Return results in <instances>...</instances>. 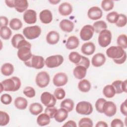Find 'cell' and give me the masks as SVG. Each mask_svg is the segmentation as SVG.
<instances>
[{"label": "cell", "instance_id": "cell-21", "mask_svg": "<svg viewBox=\"0 0 127 127\" xmlns=\"http://www.w3.org/2000/svg\"><path fill=\"white\" fill-rule=\"evenodd\" d=\"M60 27L63 31L67 33H70L73 30L74 23L69 20L64 19H63L60 22Z\"/></svg>", "mask_w": 127, "mask_h": 127}, {"label": "cell", "instance_id": "cell-13", "mask_svg": "<svg viewBox=\"0 0 127 127\" xmlns=\"http://www.w3.org/2000/svg\"><path fill=\"white\" fill-rule=\"evenodd\" d=\"M117 112L116 104L112 101H106L103 107V113L109 117L114 116Z\"/></svg>", "mask_w": 127, "mask_h": 127}, {"label": "cell", "instance_id": "cell-9", "mask_svg": "<svg viewBox=\"0 0 127 127\" xmlns=\"http://www.w3.org/2000/svg\"><path fill=\"white\" fill-rule=\"evenodd\" d=\"M11 44L12 46L19 49L25 46H31V44L25 40L24 36L20 34H16L12 38Z\"/></svg>", "mask_w": 127, "mask_h": 127}, {"label": "cell", "instance_id": "cell-38", "mask_svg": "<svg viewBox=\"0 0 127 127\" xmlns=\"http://www.w3.org/2000/svg\"><path fill=\"white\" fill-rule=\"evenodd\" d=\"M127 22V16L124 14H119L117 20L115 23L116 25L119 27H123L126 25Z\"/></svg>", "mask_w": 127, "mask_h": 127}, {"label": "cell", "instance_id": "cell-33", "mask_svg": "<svg viewBox=\"0 0 127 127\" xmlns=\"http://www.w3.org/2000/svg\"><path fill=\"white\" fill-rule=\"evenodd\" d=\"M74 106L72 100L69 98L65 99L61 103V107L65 109L68 112H70L73 109Z\"/></svg>", "mask_w": 127, "mask_h": 127}, {"label": "cell", "instance_id": "cell-36", "mask_svg": "<svg viewBox=\"0 0 127 127\" xmlns=\"http://www.w3.org/2000/svg\"><path fill=\"white\" fill-rule=\"evenodd\" d=\"M9 26L14 30H18L22 27V23L19 19L14 18L10 21Z\"/></svg>", "mask_w": 127, "mask_h": 127}, {"label": "cell", "instance_id": "cell-39", "mask_svg": "<svg viewBox=\"0 0 127 127\" xmlns=\"http://www.w3.org/2000/svg\"><path fill=\"white\" fill-rule=\"evenodd\" d=\"M10 120L8 114L3 111H0V126H4L7 125Z\"/></svg>", "mask_w": 127, "mask_h": 127}, {"label": "cell", "instance_id": "cell-32", "mask_svg": "<svg viewBox=\"0 0 127 127\" xmlns=\"http://www.w3.org/2000/svg\"><path fill=\"white\" fill-rule=\"evenodd\" d=\"M103 93L104 95L108 98H113L116 94L114 87L112 85L110 84L107 85L104 87L103 90Z\"/></svg>", "mask_w": 127, "mask_h": 127}, {"label": "cell", "instance_id": "cell-23", "mask_svg": "<svg viewBox=\"0 0 127 127\" xmlns=\"http://www.w3.org/2000/svg\"><path fill=\"white\" fill-rule=\"evenodd\" d=\"M86 72L87 68L81 65H76L73 71L74 76L78 79L84 78L86 76Z\"/></svg>", "mask_w": 127, "mask_h": 127}, {"label": "cell", "instance_id": "cell-50", "mask_svg": "<svg viewBox=\"0 0 127 127\" xmlns=\"http://www.w3.org/2000/svg\"><path fill=\"white\" fill-rule=\"evenodd\" d=\"M76 65H81L87 69L90 66V61L87 57L81 56V60Z\"/></svg>", "mask_w": 127, "mask_h": 127}, {"label": "cell", "instance_id": "cell-52", "mask_svg": "<svg viewBox=\"0 0 127 127\" xmlns=\"http://www.w3.org/2000/svg\"><path fill=\"white\" fill-rule=\"evenodd\" d=\"M126 102L127 100H126L124 102H123L120 107V111L122 114L126 116L127 115V106H126Z\"/></svg>", "mask_w": 127, "mask_h": 127}, {"label": "cell", "instance_id": "cell-7", "mask_svg": "<svg viewBox=\"0 0 127 127\" xmlns=\"http://www.w3.org/2000/svg\"><path fill=\"white\" fill-rule=\"evenodd\" d=\"M64 62L62 55H56L48 57L45 60L46 65L49 68H55L61 65Z\"/></svg>", "mask_w": 127, "mask_h": 127}, {"label": "cell", "instance_id": "cell-4", "mask_svg": "<svg viewBox=\"0 0 127 127\" xmlns=\"http://www.w3.org/2000/svg\"><path fill=\"white\" fill-rule=\"evenodd\" d=\"M127 54L124 49L120 46H111L106 50V55L113 60H118Z\"/></svg>", "mask_w": 127, "mask_h": 127}, {"label": "cell", "instance_id": "cell-43", "mask_svg": "<svg viewBox=\"0 0 127 127\" xmlns=\"http://www.w3.org/2000/svg\"><path fill=\"white\" fill-rule=\"evenodd\" d=\"M54 95L57 99L62 100L64 98L65 96V92L64 89L59 87L55 89L54 92Z\"/></svg>", "mask_w": 127, "mask_h": 127}, {"label": "cell", "instance_id": "cell-47", "mask_svg": "<svg viewBox=\"0 0 127 127\" xmlns=\"http://www.w3.org/2000/svg\"><path fill=\"white\" fill-rule=\"evenodd\" d=\"M106 101V100L104 98H99L98 99L95 104V108L99 113H103V107L104 104Z\"/></svg>", "mask_w": 127, "mask_h": 127}, {"label": "cell", "instance_id": "cell-10", "mask_svg": "<svg viewBox=\"0 0 127 127\" xmlns=\"http://www.w3.org/2000/svg\"><path fill=\"white\" fill-rule=\"evenodd\" d=\"M40 99L42 103L47 107L54 106L57 102V99L55 96L48 92L42 93Z\"/></svg>", "mask_w": 127, "mask_h": 127}, {"label": "cell", "instance_id": "cell-37", "mask_svg": "<svg viewBox=\"0 0 127 127\" xmlns=\"http://www.w3.org/2000/svg\"><path fill=\"white\" fill-rule=\"evenodd\" d=\"M127 36L125 34L120 35L117 40V43L118 46L122 47L123 49H127Z\"/></svg>", "mask_w": 127, "mask_h": 127}, {"label": "cell", "instance_id": "cell-14", "mask_svg": "<svg viewBox=\"0 0 127 127\" xmlns=\"http://www.w3.org/2000/svg\"><path fill=\"white\" fill-rule=\"evenodd\" d=\"M67 76L64 72L57 73L54 75L53 79L54 84L57 87H61L65 85L67 83Z\"/></svg>", "mask_w": 127, "mask_h": 127}, {"label": "cell", "instance_id": "cell-22", "mask_svg": "<svg viewBox=\"0 0 127 127\" xmlns=\"http://www.w3.org/2000/svg\"><path fill=\"white\" fill-rule=\"evenodd\" d=\"M60 38V35L57 31H51L46 36V41L50 45H55L59 41Z\"/></svg>", "mask_w": 127, "mask_h": 127}, {"label": "cell", "instance_id": "cell-24", "mask_svg": "<svg viewBox=\"0 0 127 127\" xmlns=\"http://www.w3.org/2000/svg\"><path fill=\"white\" fill-rule=\"evenodd\" d=\"M79 44L78 38L75 36H71L67 40L65 47L68 50H72L77 48Z\"/></svg>", "mask_w": 127, "mask_h": 127}, {"label": "cell", "instance_id": "cell-54", "mask_svg": "<svg viewBox=\"0 0 127 127\" xmlns=\"http://www.w3.org/2000/svg\"><path fill=\"white\" fill-rule=\"evenodd\" d=\"M127 59V54L125 55L122 58L118 59V60H113V61L117 64H122L124 63Z\"/></svg>", "mask_w": 127, "mask_h": 127}, {"label": "cell", "instance_id": "cell-19", "mask_svg": "<svg viewBox=\"0 0 127 127\" xmlns=\"http://www.w3.org/2000/svg\"><path fill=\"white\" fill-rule=\"evenodd\" d=\"M96 47L94 44L91 42H86L84 43L81 48V52L87 56L92 55L95 51Z\"/></svg>", "mask_w": 127, "mask_h": 127}, {"label": "cell", "instance_id": "cell-49", "mask_svg": "<svg viewBox=\"0 0 127 127\" xmlns=\"http://www.w3.org/2000/svg\"><path fill=\"white\" fill-rule=\"evenodd\" d=\"M11 96L8 94H3L0 97V101L4 105H9L12 102Z\"/></svg>", "mask_w": 127, "mask_h": 127}, {"label": "cell", "instance_id": "cell-27", "mask_svg": "<svg viewBox=\"0 0 127 127\" xmlns=\"http://www.w3.org/2000/svg\"><path fill=\"white\" fill-rule=\"evenodd\" d=\"M90 82L86 79L80 80L78 84V88L82 92H88L91 89Z\"/></svg>", "mask_w": 127, "mask_h": 127}, {"label": "cell", "instance_id": "cell-16", "mask_svg": "<svg viewBox=\"0 0 127 127\" xmlns=\"http://www.w3.org/2000/svg\"><path fill=\"white\" fill-rule=\"evenodd\" d=\"M24 21L27 24H34L37 21L36 12L33 9L26 10L23 14Z\"/></svg>", "mask_w": 127, "mask_h": 127}, {"label": "cell", "instance_id": "cell-20", "mask_svg": "<svg viewBox=\"0 0 127 127\" xmlns=\"http://www.w3.org/2000/svg\"><path fill=\"white\" fill-rule=\"evenodd\" d=\"M58 10L62 15L67 16L72 12V6L68 2H63L59 5Z\"/></svg>", "mask_w": 127, "mask_h": 127}, {"label": "cell", "instance_id": "cell-8", "mask_svg": "<svg viewBox=\"0 0 127 127\" xmlns=\"http://www.w3.org/2000/svg\"><path fill=\"white\" fill-rule=\"evenodd\" d=\"M50 77L49 74L46 71L39 72L36 75L35 81L37 85L40 88H45L50 82Z\"/></svg>", "mask_w": 127, "mask_h": 127}, {"label": "cell", "instance_id": "cell-56", "mask_svg": "<svg viewBox=\"0 0 127 127\" xmlns=\"http://www.w3.org/2000/svg\"><path fill=\"white\" fill-rule=\"evenodd\" d=\"M96 127H108L107 124L104 121H99L95 125Z\"/></svg>", "mask_w": 127, "mask_h": 127}, {"label": "cell", "instance_id": "cell-41", "mask_svg": "<svg viewBox=\"0 0 127 127\" xmlns=\"http://www.w3.org/2000/svg\"><path fill=\"white\" fill-rule=\"evenodd\" d=\"M93 126V122L92 120L89 118H82L78 122V126L80 127H92Z\"/></svg>", "mask_w": 127, "mask_h": 127}, {"label": "cell", "instance_id": "cell-1", "mask_svg": "<svg viewBox=\"0 0 127 127\" xmlns=\"http://www.w3.org/2000/svg\"><path fill=\"white\" fill-rule=\"evenodd\" d=\"M21 81L16 76L5 79L0 82V92L5 91H16L21 86Z\"/></svg>", "mask_w": 127, "mask_h": 127}, {"label": "cell", "instance_id": "cell-42", "mask_svg": "<svg viewBox=\"0 0 127 127\" xmlns=\"http://www.w3.org/2000/svg\"><path fill=\"white\" fill-rule=\"evenodd\" d=\"M114 6V1L111 0H104L102 1L101 7L105 11L112 10Z\"/></svg>", "mask_w": 127, "mask_h": 127}, {"label": "cell", "instance_id": "cell-28", "mask_svg": "<svg viewBox=\"0 0 127 127\" xmlns=\"http://www.w3.org/2000/svg\"><path fill=\"white\" fill-rule=\"evenodd\" d=\"M15 107L19 110H24L27 108L28 102L27 100L22 97H18L14 100Z\"/></svg>", "mask_w": 127, "mask_h": 127}, {"label": "cell", "instance_id": "cell-35", "mask_svg": "<svg viewBox=\"0 0 127 127\" xmlns=\"http://www.w3.org/2000/svg\"><path fill=\"white\" fill-rule=\"evenodd\" d=\"M11 34V30L7 26H3L0 27V35L2 39L4 40H8L10 38Z\"/></svg>", "mask_w": 127, "mask_h": 127}, {"label": "cell", "instance_id": "cell-31", "mask_svg": "<svg viewBox=\"0 0 127 127\" xmlns=\"http://www.w3.org/2000/svg\"><path fill=\"white\" fill-rule=\"evenodd\" d=\"M50 117L45 113L40 114L37 119V123L40 126L48 125L50 123Z\"/></svg>", "mask_w": 127, "mask_h": 127}, {"label": "cell", "instance_id": "cell-2", "mask_svg": "<svg viewBox=\"0 0 127 127\" xmlns=\"http://www.w3.org/2000/svg\"><path fill=\"white\" fill-rule=\"evenodd\" d=\"M25 64L30 67L36 69L42 68L45 64V60L43 57L32 55L31 58L26 62H24Z\"/></svg>", "mask_w": 127, "mask_h": 127}, {"label": "cell", "instance_id": "cell-26", "mask_svg": "<svg viewBox=\"0 0 127 127\" xmlns=\"http://www.w3.org/2000/svg\"><path fill=\"white\" fill-rule=\"evenodd\" d=\"M67 117L68 112L65 109L61 108L60 109H58L54 118L57 122L62 123L65 121Z\"/></svg>", "mask_w": 127, "mask_h": 127}, {"label": "cell", "instance_id": "cell-57", "mask_svg": "<svg viewBox=\"0 0 127 127\" xmlns=\"http://www.w3.org/2000/svg\"><path fill=\"white\" fill-rule=\"evenodd\" d=\"M5 3L9 7H14V0H5Z\"/></svg>", "mask_w": 127, "mask_h": 127}, {"label": "cell", "instance_id": "cell-12", "mask_svg": "<svg viewBox=\"0 0 127 127\" xmlns=\"http://www.w3.org/2000/svg\"><path fill=\"white\" fill-rule=\"evenodd\" d=\"M94 30L91 25L84 26L80 31V37L83 41H88L91 39L94 34Z\"/></svg>", "mask_w": 127, "mask_h": 127}, {"label": "cell", "instance_id": "cell-51", "mask_svg": "<svg viewBox=\"0 0 127 127\" xmlns=\"http://www.w3.org/2000/svg\"><path fill=\"white\" fill-rule=\"evenodd\" d=\"M111 126L112 127H124V123L121 120L115 119L111 122Z\"/></svg>", "mask_w": 127, "mask_h": 127}, {"label": "cell", "instance_id": "cell-34", "mask_svg": "<svg viewBox=\"0 0 127 127\" xmlns=\"http://www.w3.org/2000/svg\"><path fill=\"white\" fill-rule=\"evenodd\" d=\"M93 27L94 30V32L97 33H99L103 30L107 29V25L106 23L103 20H99L95 21L93 25Z\"/></svg>", "mask_w": 127, "mask_h": 127}, {"label": "cell", "instance_id": "cell-18", "mask_svg": "<svg viewBox=\"0 0 127 127\" xmlns=\"http://www.w3.org/2000/svg\"><path fill=\"white\" fill-rule=\"evenodd\" d=\"M39 18L41 21L44 24H49L53 20L52 12L49 9H44L39 14Z\"/></svg>", "mask_w": 127, "mask_h": 127}, {"label": "cell", "instance_id": "cell-55", "mask_svg": "<svg viewBox=\"0 0 127 127\" xmlns=\"http://www.w3.org/2000/svg\"><path fill=\"white\" fill-rule=\"evenodd\" d=\"M63 127H76L77 125L76 124V123L72 121V120H69L66 122Z\"/></svg>", "mask_w": 127, "mask_h": 127}, {"label": "cell", "instance_id": "cell-45", "mask_svg": "<svg viewBox=\"0 0 127 127\" xmlns=\"http://www.w3.org/2000/svg\"><path fill=\"white\" fill-rule=\"evenodd\" d=\"M122 82L123 81L121 80H117L114 81L112 84L117 94H121L123 92L122 90Z\"/></svg>", "mask_w": 127, "mask_h": 127}, {"label": "cell", "instance_id": "cell-29", "mask_svg": "<svg viewBox=\"0 0 127 127\" xmlns=\"http://www.w3.org/2000/svg\"><path fill=\"white\" fill-rule=\"evenodd\" d=\"M1 72L4 76H9L14 71V66L10 63H5L1 67Z\"/></svg>", "mask_w": 127, "mask_h": 127}, {"label": "cell", "instance_id": "cell-15", "mask_svg": "<svg viewBox=\"0 0 127 127\" xmlns=\"http://www.w3.org/2000/svg\"><path fill=\"white\" fill-rule=\"evenodd\" d=\"M103 15L101 9L98 6H93L90 7L87 12V15L89 19L95 20L100 19Z\"/></svg>", "mask_w": 127, "mask_h": 127}, {"label": "cell", "instance_id": "cell-40", "mask_svg": "<svg viewBox=\"0 0 127 127\" xmlns=\"http://www.w3.org/2000/svg\"><path fill=\"white\" fill-rule=\"evenodd\" d=\"M81 58V55L76 52H72L69 54L68 56L69 61L74 63L75 65H76L79 62Z\"/></svg>", "mask_w": 127, "mask_h": 127}, {"label": "cell", "instance_id": "cell-59", "mask_svg": "<svg viewBox=\"0 0 127 127\" xmlns=\"http://www.w3.org/2000/svg\"><path fill=\"white\" fill-rule=\"evenodd\" d=\"M49 2H51L52 4H57L58 3L60 2V0H49Z\"/></svg>", "mask_w": 127, "mask_h": 127}, {"label": "cell", "instance_id": "cell-44", "mask_svg": "<svg viewBox=\"0 0 127 127\" xmlns=\"http://www.w3.org/2000/svg\"><path fill=\"white\" fill-rule=\"evenodd\" d=\"M118 14H119L116 11L111 12L107 15L106 19L111 23H115L117 20Z\"/></svg>", "mask_w": 127, "mask_h": 127}, {"label": "cell", "instance_id": "cell-46", "mask_svg": "<svg viewBox=\"0 0 127 127\" xmlns=\"http://www.w3.org/2000/svg\"><path fill=\"white\" fill-rule=\"evenodd\" d=\"M23 94L28 98H33L35 97L36 92L35 89L30 86L26 87L23 90Z\"/></svg>", "mask_w": 127, "mask_h": 127}, {"label": "cell", "instance_id": "cell-11", "mask_svg": "<svg viewBox=\"0 0 127 127\" xmlns=\"http://www.w3.org/2000/svg\"><path fill=\"white\" fill-rule=\"evenodd\" d=\"M31 48V46H25L18 49L17 56L21 61L25 62L31 58L32 56Z\"/></svg>", "mask_w": 127, "mask_h": 127}, {"label": "cell", "instance_id": "cell-3", "mask_svg": "<svg viewBox=\"0 0 127 127\" xmlns=\"http://www.w3.org/2000/svg\"><path fill=\"white\" fill-rule=\"evenodd\" d=\"M41 33V29L38 25L26 27L23 30L24 36L29 40H33L39 37Z\"/></svg>", "mask_w": 127, "mask_h": 127}, {"label": "cell", "instance_id": "cell-53", "mask_svg": "<svg viewBox=\"0 0 127 127\" xmlns=\"http://www.w3.org/2000/svg\"><path fill=\"white\" fill-rule=\"evenodd\" d=\"M0 27L3 26H7L8 23V20L7 18L5 16H1L0 17Z\"/></svg>", "mask_w": 127, "mask_h": 127}, {"label": "cell", "instance_id": "cell-30", "mask_svg": "<svg viewBox=\"0 0 127 127\" xmlns=\"http://www.w3.org/2000/svg\"><path fill=\"white\" fill-rule=\"evenodd\" d=\"M43 106L39 103H32L29 106V111L33 115H38L43 111Z\"/></svg>", "mask_w": 127, "mask_h": 127}, {"label": "cell", "instance_id": "cell-48", "mask_svg": "<svg viewBox=\"0 0 127 127\" xmlns=\"http://www.w3.org/2000/svg\"><path fill=\"white\" fill-rule=\"evenodd\" d=\"M58 109L55 107L54 106L53 107H47L45 110V113L47 114L50 118H54L57 112Z\"/></svg>", "mask_w": 127, "mask_h": 127}, {"label": "cell", "instance_id": "cell-17", "mask_svg": "<svg viewBox=\"0 0 127 127\" xmlns=\"http://www.w3.org/2000/svg\"><path fill=\"white\" fill-rule=\"evenodd\" d=\"M106 62V57L102 53H97L92 58V64L95 67H100L103 65Z\"/></svg>", "mask_w": 127, "mask_h": 127}, {"label": "cell", "instance_id": "cell-58", "mask_svg": "<svg viewBox=\"0 0 127 127\" xmlns=\"http://www.w3.org/2000/svg\"><path fill=\"white\" fill-rule=\"evenodd\" d=\"M122 90L123 91L127 93V80L123 81L122 82Z\"/></svg>", "mask_w": 127, "mask_h": 127}, {"label": "cell", "instance_id": "cell-25", "mask_svg": "<svg viewBox=\"0 0 127 127\" xmlns=\"http://www.w3.org/2000/svg\"><path fill=\"white\" fill-rule=\"evenodd\" d=\"M28 7V2L26 0H14V8L19 12H23Z\"/></svg>", "mask_w": 127, "mask_h": 127}, {"label": "cell", "instance_id": "cell-5", "mask_svg": "<svg viewBox=\"0 0 127 127\" xmlns=\"http://www.w3.org/2000/svg\"><path fill=\"white\" fill-rule=\"evenodd\" d=\"M111 40L112 33L109 30L105 29L99 33L98 42L101 47L103 48L107 47L111 43Z\"/></svg>", "mask_w": 127, "mask_h": 127}, {"label": "cell", "instance_id": "cell-6", "mask_svg": "<svg viewBox=\"0 0 127 127\" xmlns=\"http://www.w3.org/2000/svg\"><path fill=\"white\" fill-rule=\"evenodd\" d=\"M76 112L81 115H89L92 113L93 107L92 104L87 101H80L78 102L75 108Z\"/></svg>", "mask_w": 127, "mask_h": 127}]
</instances>
